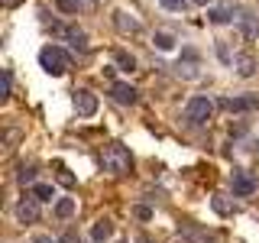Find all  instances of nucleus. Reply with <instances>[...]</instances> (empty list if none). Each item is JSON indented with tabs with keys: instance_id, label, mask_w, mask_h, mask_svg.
<instances>
[{
	"instance_id": "obj_2",
	"label": "nucleus",
	"mask_w": 259,
	"mask_h": 243,
	"mask_svg": "<svg viewBox=\"0 0 259 243\" xmlns=\"http://www.w3.org/2000/svg\"><path fill=\"white\" fill-rule=\"evenodd\" d=\"M210 113H214V101L204 94H194L188 104H185V120H188L191 127H204L210 120Z\"/></svg>"
},
{
	"instance_id": "obj_18",
	"label": "nucleus",
	"mask_w": 259,
	"mask_h": 243,
	"mask_svg": "<svg viewBox=\"0 0 259 243\" xmlns=\"http://www.w3.org/2000/svg\"><path fill=\"white\" fill-rule=\"evenodd\" d=\"M16 178H20V185H36V169H26V166H23L20 169V175H16Z\"/></svg>"
},
{
	"instance_id": "obj_20",
	"label": "nucleus",
	"mask_w": 259,
	"mask_h": 243,
	"mask_svg": "<svg viewBox=\"0 0 259 243\" xmlns=\"http://www.w3.org/2000/svg\"><path fill=\"white\" fill-rule=\"evenodd\" d=\"M55 7L62 13H78V0H55Z\"/></svg>"
},
{
	"instance_id": "obj_17",
	"label": "nucleus",
	"mask_w": 259,
	"mask_h": 243,
	"mask_svg": "<svg viewBox=\"0 0 259 243\" xmlns=\"http://www.w3.org/2000/svg\"><path fill=\"white\" fill-rule=\"evenodd\" d=\"M152 43H156V49H162V52H172V49H175V36H168V32H156Z\"/></svg>"
},
{
	"instance_id": "obj_9",
	"label": "nucleus",
	"mask_w": 259,
	"mask_h": 243,
	"mask_svg": "<svg viewBox=\"0 0 259 243\" xmlns=\"http://www.w3.org/2000/svg\"><path fill=\"white\" fill-rule=\"evenodd\" d=\"M113 26H117L120 32H140V20H133L126 10H117L113 13Z\"/></svg>"
},
{
	"instance_id": "obj_8",
	"label": "nucleus",
	"mask_w": 259,
	"mask_h": 243,
	"mask_svg": "<svg viewBox=\"0 0 259 243\" xmlns=\"http://www.w3.org/2000/svg\"><path fill=\"white\" fill-rule=\"evenodd\" d=\"M110 97L117 104H136V88L126 85V81H113V85H110Z\"/></svg>"
},
{
	"instance_id": "obj_7",
	"label": "nucleus",
	"mask_w": 259,
	"mask_h": 243,
	"mask_svg": "<svg viewBox=\"0 0 259 243\" xmlns=\"http://www.w3.org/2000/svg\"><path fill=\"white\" fill-rule=\"evenodd\" d=\"M75 110L81 113V117H94V113H97V94L75 91Z\"/></svg>"
},
{
	"instance_id": "obj_24",
	"label": "nucleus",
	"mask_w": 259,
	"mask_h": 243,
	"mask_svg": "<svg viewBox=\"0 0 259 243\" xmlns=\"http://www.w3.org/2000/svg\"><path fill=\"white\" fill-rule=\"evenodd\" d=\"M136 217H143V221H149V217H152V211H149V208H136Z\"/></svg>"
},
{
	"instance_id": "obj_13",
	"label": "nucleus",
	"mask_w": 259,
	"mask_h": 243,
	"mask_svg": "<svg viewBox=\"0 0 259 243\" xmlns=\"http://www.w3.org/2000/svg\"><path fill=\"white\" fill-rule=\"evenodd\" d=\"M110 233H113V224L107 221V217H101V221H97V224H94V230H91V237H94V243H104V240H107V237H110Z\"/></svg>"
},
{
	"instance_id": "obj_14",
	"label": "nucleus",
	"mask_w": 259,
	"mask_h": 243,
	"mask_svg": "<svg viewBox=\"0 0 259 243\" xmlns=\"http://www.w3.org/2000/svg\"><path fill=\"white\" fill-rule=\"evenodd\" d=\"M71 214H75V198H59V201H55V217L68 221Z\"/></svg>"
},
{
	"instance_id": "obj_10",
	"label": "nucleus",
	"mask_w": 259,
	"mask_h": 243,
	"mask_svg": "<svg viewBox=\"0 0 259 243\" xmlns=\"http://www.w3.org/2000/svg\"><path fill=\"white\" fill-rule=\"evenodd\" d=\"M233 68H237V75L240 78H249V75H253V71H256V59H253V55H233Z\"/></svg>"
},
{
	"instance_id": "obj_21",
	"label": "nucleus",
	"mask_w": 259,
	"mask_h": 243,
	"mask_svg": "<svg viewBox=\"0 0 259 243\" xmlns=\"http://www.w3.org/2000/svg\"><path fill=\"white\" fill-rule=\"evenodd\" d=\"M159 4L165 7V10H175L178 13V10H185V7H188V0H159Z\"/></svg>"
},
{
	"instance_id": "obj_16",
	"label": "nucleus",
	"mask_w": 259,
	"mask_h": 243,
	"mask_svg": "<svg viewBox=\"0 0 259 243\" xmlns=\"http://www.w3.org/2000/svg\"><path fill=\"white\" fill-rule=\"evenodd\" d=\"M210 208H214L221 217H230V214H233V205L224 198V194H214V198H210Z\"/></svg>"
},
{
	"instance_id": "obj_6",
	"label": "nucleus",
	"mask_w": 259,
	"mask_h": 243,
	"mask_svg": "<svg viewBox=\"0 0 259 243\" xmlns=\"http://www.w3.org/2000/svg\"><path fill=\"white\" fill-rule=\"evenodd\" d=\"M16 221L20 224H36L39 221V198H26L16 205Z\"/></svg>"
},
{
	"instance_id": "obj_5",
	"label": "nucleus",
	"mask_w": 259,
	"mask_h": 243,
	"mask_svg": "<svg viewBox=\"0 0 259 243\" xmlns=\"http://www.w3.org/2000/svg\"><path fill=\"white\" fill-rule=\"evenodd\" d=\"M230 188H233L237 198H249V194L256 191V178L249 172H243V169H237V172L230 175Z\"/></svg>"
},
{
	"instance_id": "obj_15",
	"label": "nucleus",
	"mask_w": 259,
	"mask_h": 243,
	"mask_svg": "<svg viewBox=\"0 0 259 243\" xmlns=\"http://www.w3.org/2000/svg\"><path fill=\"white\" fill-rule=\"evenodd\" d=\"M32 198H39V201H52V198H55V185H49V182H36V185H32Z\"/></svg>"
},
{
	"instance_id": "obj_23",
	"label": "nucleus",
	"mask_w": 259,
	"mask_h": 243,
	"mask_svg": "<svg viewBox=\"0 0 259 243\" xmlns=\"http://www.w3.org/2000/svg\"><path fill=\"white\" fill-rule=\"evenodd\" d=\"M32 243H59V240H55V237H49V233H39V237L32 240Z\"/></svg>"
},
{
	"instance_id": "obj_26",
	"label": "nucleus",
	"mask_w": 259,
	"mask_h": 243,
	"mask_svg": "<svg viewBox=\"0 0 259 243\" xmlns=\"http://www.w3.org/2000/svg\"><path fill=\"white\" fill-rule=\"evenodd\" d=\"M191 4H198V7H207V4H210V0H191Z\"/></svg>"
},
{
	"instance_id": "obj_1",
	"label": "nucleus",
	"mask_w": 259,
	"mask_h": 243,
	"mask_svg": "<svg viewBox=\"0 0 259 243\" xmlns=\"http://www.w3.org/2000/svg\"><path fill=\"white\" fill-rule=\"evenodd\" d=\"M101 162H104V169H107L110 175H126L130 169H133V156H130V149L120 146V143H110L107 149H104Z\"/></svg>"
},
{
	"instance_id": "obj_19",
	"label": "nucleus",
	"mask_w": 259,
	"mask_h": 243,
	"mask_svg": "<svg viewBox=\"0 0 259 243\" xmlns=\"http://www.w3.org/2000/svg\"><path fill=\"white\" fill-rule=\"evenodd\" d=\"M117 65L123 71H133L136 68V59H133V55H126V52H117Z\"/></svg>"
},
{
	"instance_id": "obj_4",
	"label": "nucleus",
	"mask_w": 259,
	"mask_h": 243,
	"mask_svg": "<svg viewBox=\"0 0 259 243\" xmlns=\"http://www.w3.org/2000/svg\"><path fill=\"white\" fill-rule=\"evenodd\" d=\"M224 110L230 113H246V110H259V94H240V97H224L221 101Z\"/></svg>"
},
{
	"instance_id": "obj_11",
	"label": "nucleus",
	"mask_w": 259,
	"mask_h": 243,
	"mask_svg": "<svg viewBox=\"0 0 259 243\" xmlns=\"http://www.w3.org/2000/svg\"><path fill=\"white\" fill-rule=\"evenodd\" d=\"M233 13H237V7H233V4H221V7H214L207 16H210V23H230Z\"/></svg>"
},
{
	"instance_id": "obj_12",
	"label": "nucleus",
	"mask_w": 259,
	"mask_h": 243,
	"mask_svg": "<svg viewBox=\"0 0 259 243\" xmlns=\"http://www.w3.org/2000/svg\"><path fill=\"white\" fill-rule=\"evenodd\" d=\"M237 20H240V29H243V36H246V39H256V36H259V20H256V16L240 13Z\"/></svg>"
},
{
	"instance_id": "obj_22",
	"label": "nucleus",
	"mask_w": 259,
	"mask_h": 243,
	"mask_svg": "<svg viewBox=\"0 0 259 243\" xmlns=\"http://www.w3.org/2000/svg\"><path fill=\"white\" fill-rule=\"evenodd\" d=\"M59 182L62 185H75V175H71L68 169H59Z\"/></svg>"
},
{
	"instance_id": "obj_3",
	"label": "nucleus",
	"mask_w": 259,
	"mask_h": 243,
	"mask_svg": "<svg viewBox=\"0 0 259 243\" xmlns=\"http://www.w3.org/2000/svg\"><path fill=\"white\" fill-rule=\"evenodd\" d=\"M39 65H42L46 75L59 78V75H65V71H68V55H65L59 46H46L42 52H39Z\"/></svg>"
},
{
	"instance_id": "obj_25",
	"label": "nucleus",
	"mask_w": 259,
	"mask_h": 243,
	"mask_svg": "<svg viewBox=\"0 0 259 243\" xmlns=\"http://www.w3.org/2000/svg\"><path fill=\"white\" fill-rule=\"evenodd\" d=\"M62 243H78V237H75V233H65V237H62Z\"/></svg>"
}]
</instances>
